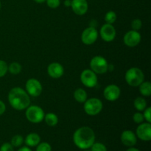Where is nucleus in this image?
Instances as JSON below:
<instances>
[{"mask_svg": "<svg viewBox=\"0 0 151 151\" xmlns=\"http://www.w3.org/2000/svg\"><path fill=\"white\" fill-rule=\"evenodd\" d=\"M25 91L29 96L37 97L41 95L42 92V85L38 80L35 78H30L27 80L25 83Z\"/></svg>", "mask_w": 151, "mask_h": 151, "instance_id": "obj_7", "label": "nucleus"}, {"mask_svg": "<svg viewBox=\"0 0 151 151\" xmlns=\"http://www.w3.org/2000/svg\"><path fill=\"white\" fill-rule=\"evenodd\" d=\"M134 106L138 111H143L147 108V101L142 97H138L134 100Z\"/></svg>", "mask_w": 151, "mask_h": 151, "instance_id": "obj_21", "label": "nucleus"}, {"mask_svg": "<svg viewBox=\"0 0 151 151\" xmlns=\"http://www.w3.org/2000/svg\"><path fill=\"white\" fill-rule=\"evenodd\" d=\"M17 151H32V150H31L29 147H27H27H21V148L19 149Z\"/></svg>", "mask_w": 151, "mask_h": 151, "instance_id": "obj_34", "label": "nucleus"}, {"mask_svg": "<svg viewBox=\"0 0 151 151\" xmlns=\"http://www.w3.org/2000/svg\"><path fill=\"white\" fill-rule=\"evenodd\" d=\"M103 108V102L97 97L87 99L84 102L83 109L86 114L89 116H96L102 111Z\"/></svg>", "mask_w": 151, "mask_h": 151, "instance_id": "obj_4", "label": "nucleus"}, {"mask_svg": "<svg viewBox=\"0 0 151 151\" xmlns=\"http://www.w3.org/2000/svg\"><path fill=\"white\" fill-rule=\"evenodd\" d=\"M8 72V65L4 60H0V78H2Z\"/></svg>", "mask_w": 151, "mask_h": 151, "instance_id": "obj_26", "label": "nucleus"}, {"mask_svg": "<svg viewBox=\"0 0 151 151\" xmlns=\"http://www.w3.org/2000/svg\"><path fill=\"white\" fill-rule=\"evenodd\" d=\"M139 91L144 97H150L151 95V83L149 81H143L139 86Z\"/></svg>", "mask_w": 151, "mask_h": 151, "instance_id": "obj_19", "label": "nucleus"}, {"mask_svg": "<svg viewBox=\"0 0 151 151\" xmlns=\"http://www.w3.org/2000/svg\"><path fill=\"white\" fill-rule=\"evenodd\" d=\"M71 4H72V0H65L64 1V5L66 7H71Z\"/></svg>", "mask_w": 151, "mask_h": 151, "instance_id": "obj_35", "label": "nucleus"}, {"mask_svg": "<svg viewBox=\"0 0 151 151\" xmlns=\"http://www.w3.org/2000/svg\"><path fill=\"white\" fill-rule=\"evenodd\" d=\"M98 38V32L94 27H88L83 31L81 34V41L86 45H91Z\"/></svg>", "mask_w": 151, "mask_h": 151, "instance_id": "obj_9", "label": "nucleus"}, {"mask_svg": "<svg viewBox=\"0 0 151 151\" xmlns=\"http://www.w3.org/2000/svg\"><path fill=\"white\" fill-rule=\"evenodd\" d=\"M8 102L12 108L17 111L25 110L30 105L29 95L21 87H14L8 93Z\"/></svg>", "mask_w": 151, "mask_h": 151, "instance_id": "obj_2", "label": "nucleus"}, {"mask_svg": "<svg viewBox=\"0 0 151 151\" xmlns=\"http://www.w3.org/2000/svg\"><path fill=\"white\" fill-rule=\"evenodd\" d=\"M47 73L49 76L51 77L52 78L58 79V78H61L63 75L64 69L60 63L58 62H53L50 63L47 67Z\"/></svg>", "mask_w": 151, "mask_h": 151, "instance_id": "obj_16", "label": "nucleus"}, {"mask_svg": "<svg viewBox=\"0 0 151 151\" xmlns=\"http://www.w3.org/2000/svg\"><path fill=\"white\" fill-rule=\"evenodd\" d=\"M73 142L79 149L87 150L95 142L94 131L90 127H81L74 133Z\"/></svg>", "mask_w": 151, "mask_h": 151, "instance_id": "obj_1", "label": "nucleus"}, {"mask_svg": "<svg viewBox=\"0 0 151 151\" xmlns=\"http://www.w3.org/2000/svg\"><path fill=\"white\" fill-rule=\"evenodd\" d=\"M126 151H140L139 149L136 148V147H130Z\"/></svg>", "mask_w": 151, "mask_h": 151, "instance_id": "obj_36", "label": "nucleus"}, {"mask_svg": "<svg viewBox=\"0 0 151 151\" xmlns=\"http://www.w3.org/2000/svg\"><path fill=\"white\" fill-rule=\"evenodd\" d=\"M116 20V14L114 11L113 10H110V11L107 12L105 16V21L107 24H113Z\"/></svg>", "mask_w": 151, "mask_h": 151, "instance_id": "obj_24", "label": "nucleus"}, {"mask_svg": "<svg viewBox=\"0 0 151 151\" xmlns=\"http://www.w3.org/2000/svg\"><path fill=\"white\" fill-rule=\"evenodd\" d=\"M121 142L127 147H134L137 142V137L134 131L131 130L124 131L121 134Z\"/></svg>", "mask_w": 151, "mask_h": 151, "instance_id": "obj_15", "label": "nucleus"}, {"mask_svg": "<svg viewBox=\"0 0 151 151\" xmlns=\"http://www.w3.org/2000/svg\"><path fill=\"white\" fill-rule=\"evenodd\" d=\"M24 141V139L23 137L18 134V135H15L12 137L11 141H10V144H11L13 147H20V146L23 144Z\"/></svg>", "mask_w": 151, "mask_h": 151, "instance_id": "obj_23", "label": "nucleus"}, {"mask_svg": "<svg viewBox=\"0 0 151 151\" xmlns=\"http://www.w3.org/2000/svg\"><path fill=\"white\" fill-rule=\"evenodd\" d=\"M100 35L101 36L102 39L104 41L111 42L116 38V29L112 24L106 23L100 28Z\"/></svg>", "mask_w": 151, "mask_h": 151, "instance_id": "obj_11", "label": "nucleus"}, {"mask_svg": "<svg viewBox=\"0 0 151 151\" xmlns=\"http://www.w3.org/2000/svg\"><path fill=\"white\" fill-rule=\"evenodd\" d=\"M24 142L27 147H35L41 142V137L36 133H30L27 136Z\"/></svg>", "mask_w": 151, "mask_h": 151, "instance_id": "obj_17", "label": "nucleus"}, {"mask_svg": "<svg viewBox=\"0 0 151 151\" xmlns=\"http://www.w3.org/2000/svg\"><path fill=\"white\" fill-rule=\"evenodd\" d=\"M44 120L47 125L50 127H54L58 123V117L54 113H47L44 116Z\"/></svg>", "mask_w": 151, "mask_h": 151, "instance_id": "obj_20", "label": "nucleus"}, {"mask_svg": "<svg viewBox=\"0 0 151 151\" xmlns=\"http://www.w3.org/2000/svg\"><path fill=\"white\" fill-rule=\"evenodd\" d=\"M87 93L83 88H77L74 92V98L77 102L81 103H84V102L87 100Z\"/></svg>", "mask_w": 151, "mask_h": 151, "instance_id": "obj_18", "label": "nucleus"}, {"mask_svg": "<svg viewBox=\"0 0 151 151\" xmlns=\"http://www.w3.org/2000/svg\"><path fill=\"white\" fill-rule=\"evenodd\" d=\"M85 151H91V150H85Z\"/></svg>", "mask_w": 151, "mask_h": 151, "instance_id": "obj_39", "label": "nucleus"}, {"mask_svg": "<svg viewBox=\"0 0 151 151\" xmlns=\"http://www.w3.org/2000/svg\"><path fill=\"white\" fill-rule=\"evenodd\" d=\"M136 135L139 139L144 142L151 140V125L149 122H142L137 128Z\"/></svg>", "mask_w": 151, "mask_h": 151, "instance_id": "obj_13", "label": "nucleus"}, {"mask_svg": "<svg viewBox=\"0 0 151 151\" xmlns=\"http://www.w3.org/2000/svg\"><path fill=\"white\" fill-rule=\"evenodd\" d=\"M121 94V90L118 86L115 84H110L105 88L103 91V96L108 101L114 102L119 98Z\"/></svg>", "mask_w": 151, "mask_h": 151, "instance_id": "obj_12", "label": "nucleus"}, {"mask_svg": "<svg viewBox=\"0 0 151 151\" xmlns=\"http://www.w3.org/2000/svg\"><path fill=\"white\" fill-rule=\"evenodd\" d=\"M33 1H35L36 3H43L46 1V0H33Z\"/></svg>", "mask_w": 151, "mask_h": 151, "instance_id": "obj_37", "label": "nucleus"}, {"mask_svg": "<svg viewBox=\"0 0 151 151\" xmlns=\"http://www.w3.org/2000/svg\"><path fill=\"white\" fill-rule=\"evenodd\" d=\"M6 111V106L4 103L1 100H0V116L2 115Z\"/></svg>", "mask_w": 151, "mask_h": 151, "instance_id": "obj_33", "label": "nucleus"}, {"mask_svg": "<svg viewBox=\"0 0 151 151\" xmlns=\"http://www.w3.org/2000/svg\"><path fill=\"white\" fill-rule=\"evenodd\" d=\"M125 79L130 86L138 87L145 81V75L139 68L132 67L125 72Z\"/></svg>", "mask_w": 151, "mask_h": 151, "instance_id": "obj_3", "label": "nucleus"}, {"mask_svg": "<svg viewBox=\"0 0 151 151\" xmlns=\"http://www.w3.org/2000/svg\"><path fill=\"white\" fill-rule=\"evenodd\" d=\"M142 27V21L140 19H134L131 22V28H132L133 30L139 31L141 29Z\"/></svg>", "mask_w": 151, "mask_h": 151, "instance_id": "obj_29", "label": "nucleus"}, {"mask_svg": "<svg viewBox=\"0 0 151 151\" xmlns=\"http://www.w3.org/2000/svg\"><path fill=\"white\" fill-rule=\"evenodd\" d=\"M22 70V66L18 62H13L8 66V72L12 75H18Z\"/></svg>", "mask_w": 151, "mask_h": 151, "instance_id": "obj_22", "label": "nucleus"}, {"mask_svg": "<svg viewBox=\"0 0 151 151\" xmlns=\"http://www.w3.org/2000/svg\"><path fill=\"white\" fill-rule=\"evenodd\" d=\"M46 1L47 6L52 9L57 8L60 4V0H46Z\"/></svg>", "mask_w": 151, "mask_h": 151, "instance_id": "obj_30", "label": "nucleus"}, {"mask_svg": "<svg viewBox=\"0 0 151 151\" xmlns=\"http://www.w3.org/2000/svg\"><path fill=\"white\" fill-rule=\"evenodd\" d=\"M0 9H1V2H0Z\"/></svg>", "mask_w": 151, "mask_h": 151, "instance_id": "obj_38", "label": "nucleus"}, {"mask_svg": "<svg viewBox=\"0 0 151 151\" xmlns=\"http://www.w3.org/2000/svg\"><path fill=\"white\" fill-rule=\"evenodd\" d=\"M36 151H52V147L48 142H41L37 145Z\"/></svg>", "mask_w": 151, "mask_h": 151, "instance_id": "obj_27", "label": "nucleus"}, {"mask_svg": "<svg viewBox=\"0 0 151 151\" xmlns=\"http://www.w3.org/2000/svg\"><path fill=\"white\" fill-rule=\"evenodd\" d=\"M81 81L85 86L94 88L97 85L98 78L97 74L91 69H84L81 74Z\"/></svg>", "mask_w": 151, "mask_h": 151, "instance_id": "obj_8", "label": "nucleus"}, {"mask_svg": "<svg viewBox=\"0 0 151 151\" xmlns=\"http://www.w3.org/2000/svg\"><path fill=\"white\" fill-rule=\"evenodd\" d=\"M25 110V116L29 122L38 124L44 120L45 114L44 110L39 106L29 105Z\"/></svg>", "mask_w": 151, "mask_h": 151, "instance_id": "obj_5", "label": "nucleus"}, {"mask_svg": "<svg viewBox=\"0 0 151 151\" xmlns=\"http://www.w3.org/2000/svg\"><path fill=\"white\" fill-rule=\"evenodd\" d=\"M133 120L134 121V122L137 124H141L144 122L145 118L143 116V114H142L140 111L136 112L134 115H133Z\"/></svg>", "mask_w": 151, "mask_h": 151, "instance_id": "obj_28", "label": "nucleus"}, {"mask_svg": "<svg viewBox=\"0 0 151 151\" xmlns=\"http://www.w3.org/2000/svg\"><path fill=\"white\" fill-rule=\"evenodd\" d=\"M90 148L91 151H108L106 146L101 142H94Z\"/></svg>", "mask_w": 151, "mask_h": 151, "instance_id": "obj_25", "label": "nucleus"}, {"mask_svg": "<svg viewBox=\"0 0 151 151\" xmlns=\"http://www.w3.org/2000/svg\"><path fill=\"white\" fill-rule=\"evenodd\" d=\"M90 69L97 75H103L109 70V63L104 57L94 56L90 61Z\"/></svg>", "mask_w": 151, "mask_h": 151, "instance_id": "obj_6", "label": "nucleus"}, {"mask_svg": "<svg viewBox=\"0 0 151 151\" xmlns=\"http://www.w3.org/2000/svg\"><path fill=\"white\" fill-rule=\"evenodd\" d=\"M71 7L78 16H83L88 11V4L86 0H72Z\"/></svg>", "mask_w": 151, "mask_h": 151, "instance_id": "obj_14", "label": "nucleus"}, {"mask_svg": "<svg viewBox=\"0 0 151 151\" xmlns=\"http://www.w3.org/2000/svg\"><path fill=\"white\" fill-rule=\"evenodd\" d=\"M143 111H144V113H143V116H144L145 119L147 121V122L150 123L151 122V108L150 107L146 108Z\"/></svg>", "mask_w": 151, "mask_h": 151, "instance_id": "obj_31", "label": "nucleus"}, {"mask_svg": "<svg viewBox=\"0 0 151 151\" xmlns=\"http://www.w3.org/2000/svg\"><path fill=\"white\" fill-rule=\"evenodd\" d=\"M141 34L136 30H130L125 34L123 38L124 44L128 47H135L141 42Z\"/></svg>", "mask_w": 151, "mask_h": 151, "instance_id": "obj_10", "label": "nucleus"}, {"mask_svg": "<svg viewBox=\"0 0 151 151\" xmlns=\"http://www.w3.org/2000/svg\"><path fill=\"white\" fill-rule=\"evenodd\" d=\"M13 146L10 143L5 142L0 147V151H14Z\"/></svg>", "mask_w": 151, "mask_h": 151, "instance_id": "obj_32", "label": "nucleus"}]
</instances>
